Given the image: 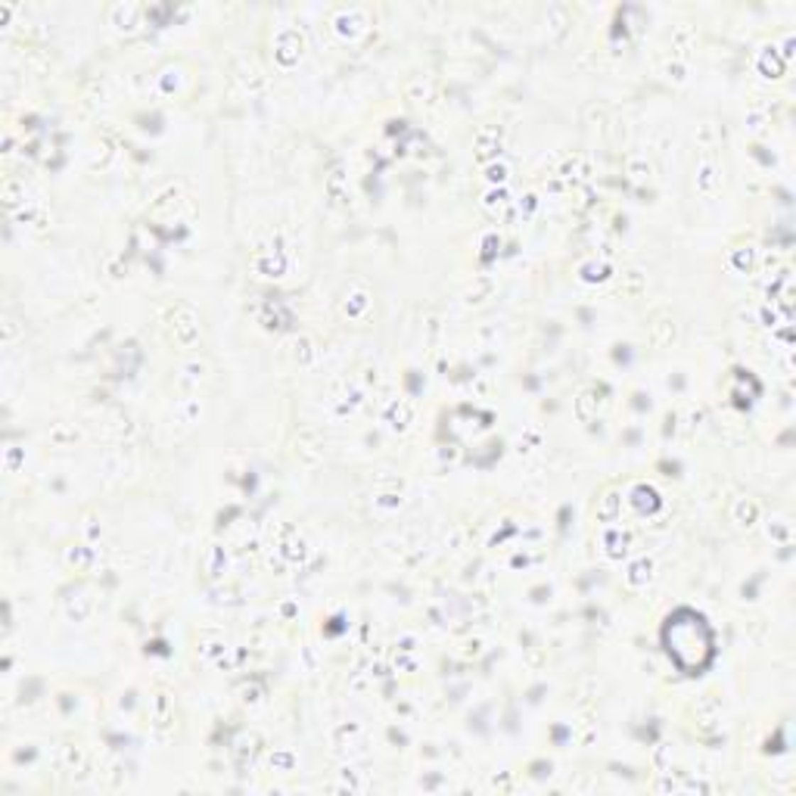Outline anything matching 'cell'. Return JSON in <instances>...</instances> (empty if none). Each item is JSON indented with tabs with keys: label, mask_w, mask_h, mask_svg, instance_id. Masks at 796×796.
<instances>
[{
	"label": "cell",
	"mask_w": 796,
	"mask_h": 796,
	"mask_svg": "<svg viewBox=\"0 0 796 796\" xmlns=\"http://www.w3.org/2000/svg\"><path fill=\"white\" fill-rule=\"evenodd\" d=\"M663 644H666L672 663L687 675H697L712 660V628L694 610L672 613L666 619V628H663Z\"/></svg>",
	"instance_id": "1"
},
{
	"label": "cell",
	"mask_w": 796,
	"mask_h": 796,
	"mask_svg": "<svg viewBox=\"0 0 796 796\" xmlns=\"http://www.w3.org/2000/svg\"><path fill=\"white\" fill-rule=\"evenodd\" d=\"M171 333L180 346H193L196 336H200V317H196L193 308L187 305H178L175 315H171Z\"/></svg>",
	"instance_id": "2"
},
{
	"label": "cell",
	"mask_w": 796,
	"mask_h": 796,
	"mask_svg": "<svg viewBox=\"0 0 796 796\" xmlns=\"http://www.w3.org/2000/svg\"><path fill=\"white\" fill-rule=\"evenodd\" d=\"M333 28L339 31L342 38H349V40H355L358 35H364L367 31V19H364V13L361 10H355V6H342L339 13H336V19H333Z\"/></svg>",
	"instance_id": "3"
},
{
	"label": "cell",
	"mask_w": 796,
	"mask_h": 796,
	"mask_svg": "<svg viewBox=\"0 0 796 796\" xmlns=\"http://www.w3.org/2000/svg\"><path fill=\"white\" fill-rule=\"evenodd\" d=\"M697 187H700V193L712 196L719 190V165L716 159H712L709 150H703V156L697 159Z\"/></svg>",
	"instance_id": "4"
},
{
	"label": "cell",
	"mask_w": 796,
	"mask_h": 796,
	"mask_svg": "<svg viewBox=\"0 0 796 796\" xmlns=\"http://www.w3.org/2000/svg\"><path fill=\"white\" fill-rule=\"evenodd\" d=\"M168 721H175V707H171V697L159 691L153 697V728H162Z\"/></svg>",
	"instance_id": "5"
},
{
	"label": "cell",
	"mask_w": 796,
	"mask_h": 796,
	"mask_svg": "<svg viewBox=\"0 0 796 796\" xmlns=\"http://www.w3.org/2000/svg\"><path fill=\"white\" fill-rule=\"evenodd\" d=\"M137 16H141V6H131V4H119L109 10V22L116 28H134L137 26Z\"/></svg>",
	"instance_id": "6"
},
{
	"label": "cell",
	"mask_w": 796,
	"mask_h": 796,
	"mask_svg": "<svg viewBox=\"0 0 796 796\" xmlns=\"http://www.w3.org/2000/svg\"><path fill=\"white\" fill-rule=\"evenodd\" d=\"M414 417V408L408 405V401H398V405H392V411L386 414V423L392 426V430H405L408 423H411Z\"/></svg>",
	"instance_id": "7"
},
{
	"label": "cell",
	"mask_w": 796,
	"mask_h": 796,
	"mask_svg": "<svg viewBox=\"0 0 796 796\" xmlns=\"http://www.w3.org/2000/svg\"><path fill=\"white\" fill-rule=\"evenodd\" d=\"M206 376V364L202 361H190V364L180 367V386H200V380Z\"/></svg>",
	"instance_id": "8"
},
{
	"label": "cell",
	"mask_w": 796,
	"mask_h": 796,
	"mask_svg": "<svg viewBox=\"0 0 796 796\" xmlns=\"http://www.w3.org/2000/svg\"><path fill=\"white\" fill-rule=\"evenodd\" d=\"M361 308H367V293H346V299H342V315L358 317Z\"/></svg>",
	"instance_id": "9"
},
{
	"label": "cell",
	"mask_w": 796,
	"mask_h": 796,
	"mask_svg": "<svg viewBox=\"0 0 796 796\" xmlns=\"http://www.w3.org/2000/svg\"><path fill=\"white\" fill-rule=\"evenodd\" d=\"M644 569H650V560H638L635 566H631V576H628V582H631V585H641V579H644Z\"/></svg>",
	"instance_id": "10"
}]
</instances>
